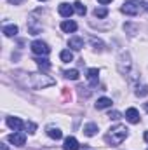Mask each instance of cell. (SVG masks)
<instances>
[{"mask_svg": "<svg viewBox=\"0 0 148 150\" xmlns=\"http://www.w3.org/2000/svg\"><path fill=\"white\" fill-rule=\"evenodd\" d=\"M127 127L125 126H113L110 131L106 133V136H105V142L108 143V145H111V147H118L125 138H127Z\"/></svg>", "mask_w": 148, "mask_h": 150, "instance_id": "1", "label": "cell"}, {"mask_svg": "<svg viewBox=\"0 0 148 150\" xmlns=\"http://www.w3.org/2000/svg\"><path fill=\"white\" fill-rule=\"evenodd\" d=\"M26 84H28L30 87H33V89H44V87L54 86L56 80L51 79V77H47L45 74H30V79H28Z\"/></svg>", "mask_w": 148, "mask_h": 150, "instance_id": "2", "label": "cell"}, {"mask_svg": "<svg viewBox=\"0 0 148 150\" xmlns=\"http://www.w3.org/2000/svg\"><path fill=\"white\" fill-rule=\"evenodd\" d=\"M120 11H122L125 16H138L140 11H141V4L136 2V0H125Z\"/></svg>", "mask_w": 148, "mask_h": 150, "instance_id": "3", "label": "cell"}, {"mask_svg": "<svg viewBox=\"0 0 148 150\" xmlns=\"http://www.w3.org/2000/svg\"><path fill=\"white\" fill-rule=\"evenodd\" d=\"M117 65H118V72H120V74L127 75L129 70H131V56H129L127 52H122L120 58H118V61H117Z\"/></svg>", "mask_w": 148, "mask_h": 150, "instance_id": "4", "label": "cell"}, {"mask_svg": "<svg viewBox=\"0 0 148 150\" xmlns=\"http://www.w3.org/2000/svg\"><path fill=\"white\" fill-rule=\"evenodd\" d=\"M32 51L35 54H40V56H47L51 52V47L42 40H35V42H32Z\"/></svg>", "mask_w": 148, "mask_h": 150, "instance_id": "5", "label": "cell"}, {"mask_svg": "<svg viewBox=\"0 0 148 150\" xmlns=\"http://www.w3.org/2000/svg\"><path fill=\"white\" fill-rule=\"evenodd\" d=\"M7 126L11 127V129H14V131H21L23 127H25V124H23V120L19 119V117H7Z\"/></svg>", "mask_w": 148, "mask_h": 150, "instance_id": "6", "label": "cell"}, {"mask_svg": "<svg viewBox=\"0 0 148 150\" xmlns=\"http://www.w3.org/2000/svg\"><path fill=\"white\" fill-rule=\"evenodd\" d=\"M12 145H18V147H23L25 145V142H26V136L23 134V133H12V134H9V138H7Z\"/></svg>", "mask_w": 148, "mask_h": 150, "instance_id": "7", "label": "cell"}, {"mask_svg": "<svg viewBox=\"0 0 148 150\" xmlns=\"http://www.w3.org/2000/svg\"><path fill=\"white\" fill-rule=\"evenodd\" d=\"M45 133H47V136L52 138V140H61V136H63V133H61L59 127H56V126H47V127H45Z\"/></svg>", "mask_w": 148, "mask_h": 150, "instance_id": "8", "label": "cell"}, {"mask_svg": "<svg viewBox=\"0 0 148 150\" xmlns=\"http://www.w3.org/2000/svg\"><path fill=\"white\" fill-rule=\"evenodd\" d=\"M87 80H89V84L94 87V86H98V80H99V70L98 68H91V70H87Z\"/></svg>", "mask_w": 148, "mask_h": 150, "instance_id": "9", "label": "cell"}, {"mask_svg": "<svg viewBox=\"0 0 148 150\" xmlns=\"http://www.w3.org/2000/svg\"><path fill=\"white\" fill-rule=\"evenodd\" d=\"M58 11H59V14L63 16V18H70L72 14H73V5H70V4H59V7H58Z\"/></svg>", "mask_w": 148, "mask_h": 150, "instance_id": "10", "label": "cell"}, {"mask_svg": "<svg viewBox=\"0 0 148 150\" xmlns=\"http://www.w3.org/2000/svg\"><path fill=\"white\" fill-rule=\"evenodd\" d=\"M125 119H127L131 124H138V122H140V112H138L136 108H127Z\"/></svg>", "mask_w": 148, "mask_h": 150, "instance_id": "11", "label": "cell"}, {"mask_svg": "<svg viewBox=\"0 0 148 150\" xmlns=\"http://www.w3.org/2000/svg\"><path fill=\"white\" fill-rule=\"evenodd\" d=\"M78 142L75 140L73 136H68L66 140H65V145H63V150H78Z\"/></svg>", "mask_w": 148, "mask_h": 150, "instance_id": "12", "label": "cell"}, {"mask_svg": "<svg viewBox=\"0 0 148 150\" xmlns=\"http://www.w3.org/2000/svg\"><path fill=\"white\" fill-rule=\"evenodd\" d=\"M61 30H63L65 33H73L75 30H77V23L72 21V19H70V21H63V23H61Z\"/></svg>", "mask_w": 148, "mask_h": 150, "instance_id": "13", "label": "cell"}, {"mask_svg": "<svg viewBox=\"0 0 148 150\" xmlns=\"http://www.w3.org/2000/svg\"><path fill=\"white\" fill-rule=\"evenodd\" d=\"M68 45H70L73 51H80V49L84 47V38H80V37H72V38H70V42H68Z\"/></svg>", "mask_w": 148, "mask_h": 150, "instance_id": "14", "label": "cell"}, {"mask_svg": "<svg viewBox=\"0 0 148 150\" xmlns=\"http://www.w3.org/2000/svg\"><path fill=\"white\" fill-rule=\"evenodd\" d=\"M111 105H113V101H111L110 98H99V100L96 101V108H98V110H103V108H111Z\"/></svg>", "mask_w": 148, "mask_h": 150, "instance_id": "15", "label": "cell"}, {"mask_svg": "<svg viewBox=\"0 0 148 150\" xmlns=\"http://www.w3.org/2000/svg\"><path fill=\"white\" fill-rule=\"evenodd\" d=\"M96 131H98V124H94V122H89V124L84 126V134L85 136H94Z\"/></svg>", "mask_w": 148, "mask_h": 150, "instance_id": "16", "label": "cell"}, {"mask_svg": "<svg viewBox=\"0 0 148 150\" xmlns=\"http://www.w3.org/2000/svg\"><path fill=\"white\" fill-rule=\"evenodd\" d=\"M38 65V68L42 70V72H49L51 70V63H49V59H45V58H38V59H35Z\"/></svg>", "mask_w": 148, "mask_h": 150, "instance_id": "17", "label": "cell"}, {"mask_svg": "<svg viewBox=\"0 0 148 150\" xmlns=\"http://www.w3.org/2000/svg\"><path fill=\"white\" fill-rule=\"evenodd\" d=\"M16 33H18V26H16V25H7V26H4V35H5V37H16Z\"/></svg>", "mask_w": 148, "mask_h": 150, "instance_id": "18", "label": "cell"}, {"mask_svg": "<svg viewBox=\"0 0 148 150\" xmlns=\"http://www.w3.org/2000/svg\"><path fill=\"white\" fill-rule=\"evenodd\" d=\"M59 58H61L63 63H70V61H73V52H72L70 49H65V51H61Z\"/></svg>", "mask_w": 148, "mask_h": 150, "instance_id": "19", "label": "cell"}, {"mask_svg": "<svg viewBox=\"0 0 148 150\" xmlns=\"http://www.w3.org/2000/svg\"><path fill=\"white\" fill-rule=\"evenodd\" d=\"M73 9L77 11V14H78V16H84V14L87 12V9H85V5H84L82 2H78V0H77V2L73 4Z\"/></svg>", "mask_w": 148, "mask_h": 150, "instance_id": "20", "label": "cell"}, {"mask_svg": "<svg viewBox=\"0 0 148 150\" xmlns=\"http://www.w3.org/2000/svg\"><path fill=\"white\" fill-rule=\"evenodd\" d=\"M94 16L99 18V19H101V18H106V16H108V9H106V7H96V9H94Z\"/></svg>", "mask_w": 148, "mask_h": 150, "instance_id": "21", "label": "cell"}, {"mask_svg": "<svg viewBox=\"0 0 148 150\" xmlns=\"http://www.w3.org/2000/svg\"><path fill=\"white\" fill-rule=\"evenodd\" d=\"M136 96H140V98L148 96V86H138L136 87Z\"/></svg>", "mask_w": 148, "mask_h": 150, "instance_id": "22", "label": "cell"}, {"mask_svg": "<svg viewBox=\"0 0 148 150\" xmlns=\"http://www.w3.org/2000/svg\"><path fill=\"white\" fill-rule=\"evenodd\" d=\"M63 75L70 80H77L78 79V70H66V72H63Z\"/></svg>", "mask_w": 148, "mask_h": 150, "instance_id": "23", "label": "cell"}, {"mask_svg": "<svg viewBox=\"0 0 148 150\" xmlns=\"http://www.w3.org/2000/svg\"><path fill=\"white\" fill-rule=\"evenodd\" d=\"M25 127H26V131H28L30 134H33V133H35V129H37V124H35V122H26V124H25Z\"/></svg>", "mask_w": 148, "mask_h": 150, "instance_id": "24", "label": "cell"}, {"mask_svg": "<svg viewBox=\"0 0 148 150\" xmlns=\"http://www.w3.org/2000/svg\"><path fill=\"white\" fill-rule=\"evenodd\" d=\"M91 44L94 45V49H98V51H103V42H101V40H96V38L92 37V38H91Z\"/></svg>", "mask_w": 148, "mask_h": 150, "instance_id": "25", "label": "cell"}, {"mask_svg": "<svg viewBox=\"0 0 148 150\" xmlns=\"http://www.w3.org/2000/svg\"><path fill=\"white\" fill-rule=\"evenodd\" d=\"M108 117L113 119V120H118V119H120V113H118V112H110V113H108Z\"/></svg>", "mask_w": 148, "mask_h": 150, "instance_id": "26", "label": "cell"}, {"mask_svg": "<svg viewBox=\"0 0 148 150\" xmlns=\"http://www.w3.org/2000/svg\"><path fill=\"white\" fill-rule=\"evenodd\" d=\"M124 28H125V30H129V32H132V33H134V32H136V30H138V28H136V26H134V25H125V26H124Z\"/></svg>", "mask_w": 148, "mask_h": 150, "instance_id": "27", "label": "cell"}, {"mask_svg": "<svg viewBox=\"0 0 148 150\" xmlns=\"http://www.w3.org/2000/svg\"><path fill=\"white\" fill-rule=\"evenodd\" d=\"M143 140L148 143V131H145V134H143Z\"/></svg>", "mask_w": 148, "mask_h": 150, "instance_id": "28", "label": "cell"}, {"mask_svg": "<svg viewBox=\"0 0 148 150\" xmlns=\"http://www.w3.org/2000/svg\"><path fill=\"white\" fill-rule=\"evenodd\" d=\"M98 2H99V4H110L111 0H98Z\"/></svg>", "mask_w": 148, "mask_h": 150, "instance_id": "29", "label": "cell"}, {"mask_svg": "<svg viewBox=\"0 0 148 150\" xmlns=\"http://www.w3.org/2000/svg\"><path fill=\"white\" fill-rule=\"evenodd\" d=\"M143 7H145V11L148 12V2H145V4H143Z\"/></svg>", "mask_w": 148, "mask_h": 150, "instance_id": "30", "label": "cell"}, {"mask_svg": "<svg viewBox=\"0 0 148 150\" xmlns=\"http://www.w3.org/2000/svg\"><path fill=\"white\" fill-rule=\"evenodd\" d=\"M0 147H2V150H7V145H4V143H2Z\"/></svg>", "mask_w": 148, "mask_h": 150, "instance_id": "31", "label": "cell"}, {"mask_svg": "<svg viewBox=\"0 0 148 150\" xmlns=\"http://www.w3.org/2000/svg\"><path fill=\"white\" fill-rule=\"evenodd\" d=\"M143 107H145V110H147V112H148V101H147V103H145V105H143Z\"/></svg>", "mask_w": 148, "mask_h": 150, "instance_id": "32", "label": "cell"}, {"mask_svg": "<svg viewBox=\"0 0 148 150\" xmlns=\"http://www.w3.org/2000/svg\"><path fill=\"white\" fill-rule=\"evenodd\" d=\"M40 2H47V0H40Z\"/></svg>", "mask_w": 148, "mask_h": 150, "instance_id": "33", "label": "cell"}]
</instances>
